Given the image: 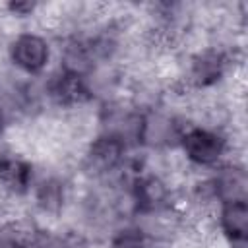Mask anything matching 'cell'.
<instances>
[{"label": "cell", "instance_id": "obj_1", "mask_svg": "<svg viewBox=\"0 0 248 248\" xmlns=\"http://www.w3.org/2000/svg\"><path fill=\"white\" fill-rule=\"evenodd\" d=\"M188 167L198 170H211L231 157V136L217 124H202L188 122L180 134L176 145Z\"/></svg>", "mask_w": 248, "mask_h": 248}, {"label": "cell", "instance_id": "obj_2", "mask_svg": "<svg viewBox=\"0 0 248 248\" xmlns=\"http://www.w3.org/2000/svg\"><path fill=\"white\" fill-rule=\"evenodd\" d=\"M6 58L16 74L23 78H39L52 60V43L39 31H17L6 43Z\"/></svg>", "mask_w": 248, "mask_h": 248}, {"label": "cell", "instance_id": "obj_3", "mask_svg": "<svg viewBox=\"0 0 248 248\" xmlns=\"http://www.w3.org/2000/svg\"><path fill=\"white\" fill-rule=\"evenodd\" d=\"M93 95L95 93L89 78L62 66H58L46 76L43 89L39 93V97H43L50 107L58 110L81 108L93 99Z\"/></svg>", "mask_w": 248, "mask_h": 248}, {"label": "cell", "instance_id": "obj_4", "mask_svg": "<svg viewBox=\"0 0 248 248\" xmlns=\"http://www.w3.org/2000/svg\"><path fill=\"white\" fill-rule=\"evenodd\" d=\"M232 66L231 50L209 45L190 54L184 68V81L192 91H207L225 79Z\"/></svg>", "mask_w": 248, "mask_h": 248}, {"label": "cell", "instance_id": "obj_5", "mask_svg": "<svg viewBox=\"0 0 248 248\" xmlns=\"http://www.w3.org/2000/svg\"><path fill=\"white\" fill-rule=\"evenodd\" d=\"M205 180H207L209 192L217 205L223 202H236V200L248 198L246 167L232 157L229 161L221 163L219 167L211 169L205 174Z\"/></svg>", "mask_w": 248, "mask_h": 248}, {"label": "cell", "instance_id": "obj_6", "mask_svg": "<svg viewBox=\"0 0 248 248\" xmlns=\"http://www.w3.org/2000/svg\"><path fill=\"white\" fill-rule=\"evenodd\" d=\"M215 225L227 248H244L248 236V203L246 200L223 202L215 207Z\"/></svg>", "mask_w": 248, "mask_h": 248}, {"label": "cell", "instance_id": "obj_7", "mask_svg": "<svg viewBox=\"0 0 248 248\" xmlns=\"http://www.w3.org/2000/svg\"><path fill=\"white\" fill-rule=\"evenodd\" d=\"M35 207L45 215H60L68 202V184L56 174H46L35 178V184L29 192Z\"/></svg>", "mask_w": 248, "mask_h": 248}, {"label": "cell", "instance_id": "obj_8", "mask_svg": "<svg viewBox=\"0 0 248 248\" xmlns=\"http://www.w3.org/2000/svg\"><path fill=\"white\" fill-rule=\"evenodd\" d=\"M107 248H151V242L136 223H126L108 234Z\"/></svg>", "mask_w": 248, "mask_h": 248}, {"label": "cell", "instance_id": "obj_9", "mask_svg": "<svg viewBox=\"0 0 248 248\" xmlns=\"http://www.w3.org/2000/svg\"><path fill=\"white\" fill-rule=\"evenodd\" d=\"M8 124H10V118H8V114H6V112L2 110V107H0V138L4 136V132H6Z\"/></svg>", "mask_w": 248, "mask_h": 248}]
</instances>
